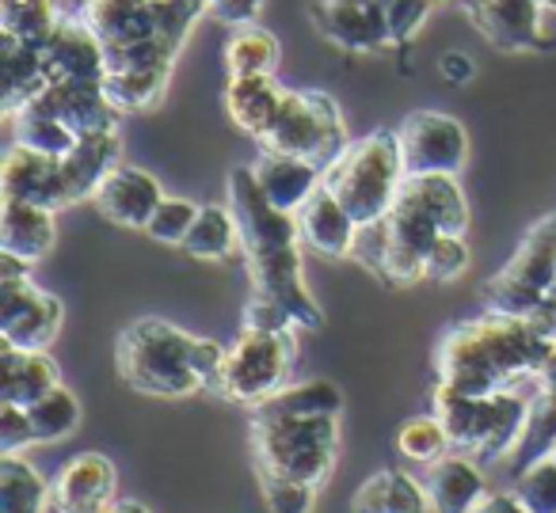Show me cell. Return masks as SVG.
Returning a JSON list of instances; mask_svg holds the SVG:
<instances>
[{
  "label": "cell",
  "instance_id": "7c38bea8",
  "mask_svg": "<svg viewBox=\"0 0 556 513\" xmlns=\"http://www.w3.org/2000/svg\"><path fill=\"white\" fill-rule=\"evenodd\" d=\"M454 4L469 12L477 31L507 54L548 47L545 0H454Z\"/></svg>",
  "mask_w": 556,
  "mask_h": 513
},
{
  "label": "cell",
  "instance_id": "d6a6232c",
  "mask_svg": "<svg viewBox=\"0 0 556 513\" xmlns=\"http://www.w3.org/2000/svg\"><path fill=\"white\" fill-rule=\"evenodd\" d=\"M255 407L278 414H340L343 392L332 381H325V376H313V381H290L287 388H278L275 396Z\"/></svg>",
  "mask_w": 556,
  "mask_h": 513
},
{
  "label": "cell",
  "instance_id": "74e56055",
  "mask_svg": "<svg viewBox=\"0 0 556 513\" xmlns=\"http://www.w3.org/2000/svg\"><path fill=\"white\" fill-rule=\"evenodd\" d=\"M515 495L530 513H556V457L553 452L522 464V472H518V479H515Z\"/></svg>",
  "mask_w": 556,
  "mask_h": 513
},
{
  "label": "cell",
  "instance_id": "d4e9b609",
  "mask_svg": "<svg viewBox=\"0 0 556 513\" xmlns=\"http://www.w3.org/2000/svg\"><path fill=\"white\" fill-rule=\"evenodd\" d=\"M351 513H434L424 479L408 472H378L355 490Z\"/></svg>",
  "mask_w": 556,
  "mask_h": 513
},
{
  "label": "cell",
  "instance_id": "e0dca14e",
  "mask_svg": "<svg viewBox=\"0 0 556 513\" xmlns=\"http://www.w3.org/2000/svg\"><path fill=\"white\" fill-rule=\"evenodd\" d=\"M118 472L103 452H77L50 483L54 490V513H108L115 502Z\"/></svg>",
  "mask_w": 556,
  "mask_h": 513
},
{
  "label": "cell",
  "instance_id": "f6af8a7d",
  "mask_svg": "<svg viewBox=\"0 0 556 513\" xmlns=\"http://www.w3.org/2000/svg\"><path fill=\"white\" fill-rule=\"evenodd\" d=\"M263 4L267 0H210V16L237 31V27H252L260 20Z\"/></svg>",
  "mask_w": 556,
  "mask_h": 513
},
{
  "label": "cell",
  "instance_id": "5b68a950",
  "mask_svg": "<svg viewBox=\"0 0 556 513\" xmlns=\"http://www.w3.org/2000/svg\"><path fill=\"white\" fill-rule=\"evenodd\" d=\"M408 179L396 130H374L351 141V149L325 171V187L348 206L358 225H374L393 209Z\"/></svg>",
  "mask_w": 556,
  "mask_h": 513
},
{
  "label": "cell",
  "instance_id": "f5cc1de1",
  "mask_svg": "<svg viewBox=\"0 0 556 513\" xmlns=\"http://www.w3.org/2000/svg\"><path fill=\"white\" fill-rule=\"evenodd\" d=\"M545 9H548V12H556V0H545Z\"/></svg>",
  "mask_w": 556,
  "mask_h": 513
},
{
  "label": "cell",
  "instance_id": "7402d4cb",
  "mask_svg": "<svg viewBox=\"0 0 556 513\" xmlns=\"http://www.w3.org/2000/svg\"><path fill=\"white\" fill-rule=\"evenodd\" d=\"M252 171L270 206L287 209V214H298V209L325 187V168H317L313 161H302V156L260 153Z\"/></svg>",
  "mask_w": 556,
  "mask_h": 513
},
{
  "label": "cell",
  "instance_id": "9c48e42d",
  "mask_svg": "<svg viewBox=\"0 0 556 513\" xmlns=\"http://www.w3.org/2000/svg\"><path fill=\"white\" fill-rule=\"evenodd\" d=\"M553 278H556V214H548L526 232L518 252L507 259V267L495 270L480 293H484L488 312L533 316L541 308V300L548 297Z\"/></svg>",
  "mask_w": 556,
  "mask_h": 513
},
{
  "label": "cell",
  "instance_id": "816d5d0a",
  "mask_svg": "<svg viewBox=\"0 0 556 513\" xmlns=\"http://www.w3.org/2000/svg\"><path fill=\"white\" fill-rule=\"evenodd\" d=\"M548 297H553V300H556V278H553V285H548Z\"/></svg>",
  "mask_w": 556,
  "mask_h": 513
},
{
  "label": "cell",
  "instance_id": "db71d44e",
  "mask_svg": "<svg viewBox=\"0 0 556 513\" xmlns=\"http://www.w3.org/2000/svg\"><path fill=\"white\" fill-rule=\"evenodd\" d=\"M553 457H556V445H553Z\"/></svg>",
  "mask_w": 556,
  "mask_h": 513
},
{
  "label": "cell",
  "instance_id": "681fc988",
  "mask_svg": "<svg viewBox=\"0 0 556 513\" xmlns=\"http://www.w3.org/2000/svg\"><path fill=\"white\" fill-rule=\"evenodd\" d=\"M108 513H149L141 502H134V498H115V502L108 505Z\"/></svg>",
  "mask_w": 556,
  "mask_h": 513
},
{
  "label": "cell",
  "instance_id": "ab89813d",
  "mask_svg": "<svg viewBox=\"0 0 556 513\" xmlns=\"http://www.w3.org/2000/svg\"><path fill=\"white\" fill-rule=\"evenodd\" d=\"M263 490V502H267V513H313L317 505V490L309 483L298 479H278V475H255Z\"/></svg>",
  "mask_w": 556,
  "mask_h": 513
},
{
  "label": "cell",
  "instance_id": "52a82bcc",
  "mask_svg": "<svg viewBox=\"0 0 556 513\" xmlns=\"http://www.w3.org/2000/svg\"><path fill=\"white\" fill-rule=\"evenodd\" d=\"M210 16V0H85L80 20L103 39V47H130L146 39H168L184 50L191 27Z\"/></svg>",
  "mask_w": 556,
  "mask_h": 513
},
{
  "label": "cell",
  "instance_id": "4316f807",
  "mask_svg": "<svg viewBox=\"0 0 556 513\" xmlns=\"http://www.w3.org/2000/svg\"><path fill=\"white\" fill-rule=\"evenodd\" d=\"M0 50H4V115L9 123L50 85L47 80V65H42V50L35 42L12 39L4 35L0 39Z\"/></svg>",
  "mask_w": 556,
  "mask_h": 513
},
{
  "label": "cell",
  "instance_id": "bcb514c9",
  "mask_svg": "<svg viewBox=\"0 0 556 513\" xmlns=\"http://www.w3.org/2000/svg\"><path fill=\"white\" fill-rule=\"evenodd\" d=\"M439 73H442V80H450V85H469L477 65H472L469 54H462V50H450V54L439 57Z\"/></svg>",
  "mask_w": 556,
  "mask_h": 513
},
{
  "label": "cell",
  "instance_id": "8992f818",
  "mask_svg": "<svg viewBox=\"0 0 556 513\" xmlns=\"http://www.w3.org/2000/svg\"><path fill=\"white\" fill-rule=\"evenodd\" d=\"M255 145H260V153L302 156V161H313L317 168L328 171L351 149V133L332 95L287 92L275 123L267 126V133Z\"/></svg>",
  "mask_w": 556,
  "mask_h": 513
},
{
  "label": "cell",
  "instance_id": "9a60e30c",
  "mask_svg": "<svg viewBox=\"0 0 556 513\" xmlns=\"http://www.w3.org/2000/svg\"><path fill=\"white\" fill-rule=\"evenodd\" d=\"M313 16L320 35L348 54H381L393 47L381 0H320Z\"/></svg>",
  "mask_w": 556,
  "mask_h": 513
},
{
  "label": "cell",
  "instance_id": "8fae6325",
  "mask_svg": "<svg viewBox=\"0 0 556 513\" xmlns=\"http://www.w3.org/2000/svg\"><path fill=\"white\" fill-rule=\"evenodd\" d=\"M62 300L39 290L31 274L0 278V338L20 350H47L62 331Z\"/></svg>",
  "mask_w": 556,
  "mask_h": 513
},
{
  "label": "cell",
  "instance_id": "ac0fdd59",
  "mask_svg": "<svg viewBox=\"0 0 556 513\" xmlns=\"http://www.w3.org/2000/svg\"><path fill=\"white\" fill-rule=\"evenodd\" d=\"M0 191H4V202H35V206H47L58 214V209H65L62 161L12 141L4 153V168H0Z\"/></svg>",
  "mask_w": 556,
  "mask_h": 513
},
{
  "label": "cell",
  "instance_id": "7a4b0ae2",
  "mask_svg": "<svg viewBox=\"0 0 556 513\" xmlns=\"http://www.w3.org/2000/svg\"><path fill=\"white\" fill-rule=\"evenodd\" d=\"M199 335H187L184 328L168 320H134L115 343L118 376L141 396L184 399L194 392H206L199 369Z\"/></svg>",
  "mask_w": 556,
  "mask_h": 513
},
{
  "label": "cell",
  "instance_id": "f546056e",
  "mask_svg": "<svg viewBox=\"0 0 556 513\" xmlns=\"http://www.w3.org/2000/svg\"><path fill=\"white\" fill-rule=\"evenodd\" d=\"M168 80L172 69H111L103 92L123 115H141V111L161 107L168 95Z\"/></svg>",
  "mask_w": 556,
  "mask_h": 513
},
{
  "label": "cell",
  "instance_id": "f907efd6",
  "mask_svg": "<svg viewBox=\"0 0 556 513\" xmlns=\"http://www.w3.org/2000/svg\"><path fill=\"white\" fill-rule=\"evenodd\" d=\"M538 381H556V346H553V354H548V361H545V369H541Z\"/></svg>",
  "mask_w": 556,
  "mask_h": 513
},
{
  "label": "cell",
  "instance_id": "7dc6e473",
  "mask_svg": "<svg viewBox=\"0 0 556 513\" xmlns=\"http://www.w3.org/2000/svg\"><path fill=\"white\" fill-rule=\"evenodd\" d=\"M472 513H530V510L518 502L515 490H488V495L472 505Z\"/></svg>",
  "mask_w": 556,
  "mask_h": 513
},
{
  "label": "cell",
  "instance_id": "b9f144b4",
  "mask_svg": "<svg viewBox=\"0 0 556 513\" xmlns=\"http://www.w3.org/2000/svg\"><path fill=\"white\" fill-rule=\"evenodd\" d=\"M434 0H386V24L393 47H404L419 35V27L431 16Z\"/></svg>",
  "mask_w": 556,
  "mask_h": 513
},
{
  "label": "cell",
  "instance_id": "836d02e7",
  "mask_svg": "<svg viewBox=\"0 0 556 513\" xmlns=\"http://www.w3.org/2000/svg\"><path fill=\"white\" fill-rule=\"evenodd\" d=\"M27 419H31V429H35V445L65 441V437L77 434V426H80V399L73 396L65 384H58L54 392H47V396L27 407Z\"/></svg>",
  "mask_w": 556,
  "mask_h": 513
},
{
  "label": "cell",
  "instance_id": "ee69618b",
  "mask_svg": "<svg viewBox=\"0 0 556 513\" xmlns=\"http://www.w3.org/2000/svg\"><path fill=\"white\" fill-rule=\"evenodd\" d=\"M35 445V429L27 419V407L20 403H0V457L4 452H20Z\"/></svg>",
  "mask_w": 556,
  "mask_h": 513
},
{
  "label": "cell",
  "instance_id": "4dcf8cb0",
  "mask_svg": "<svg viewBox=\"0 0 556 513\" xmlns=\"http://www.w3.org/2000/svg\"><path fill=\"white\" fill-rule=\"evenodd\" d=\"M278 39L263 27H237L225 42V65L229 77H275L278 69Z\"/></svg>",
  "mask_w": 556,
  "mask_h": 513
},
{
  "label": "cell",
  "instance_id": "4fadbf2b",
  "mask_svg": "<svg viewBox=\"0 0 556 513\" xmlns=\"http://www.w3.org/2000/svg\"><path fill=\"white\" fill-rule=\"evenodd\" d=\"M47 80L65 85H103L108 80V47L80 16H62L54 31L39 42Z\"/></svg>",
  "mask_w": 556,
  "mask_h": 513
},
{
  "label": "cell",
  "instance_id": "f1b7e54d",
  "mask_svg": "<svg viewBox=\"0 0 556 513\" xmlns=\"http://www.w3.org/2000/svg\"><path fill=\"white\" fill-rule=\"evenodd\" d=\"M54 510V490L39 467L20 460V452L0 457V513H47Z\"/></svg>",
  "mask_w": 556,
  "mask_h": 513
},
{
  "label": "cell",
  "instance_id": "6da1fadb",
  "mask_svg": "<svg viewBox=\"0 0 556 513\" xmlns=\"http://www.w3.org/2000/svg\"><path fill=\"white\" fill-rule=\"evenodd\" d=\"M553 343L538 331L530 316L484 312L450 328L434 354V373L442 388L465 396L510 392L522 381H538Z\"/></svg>",
  "mask_w": 556,
  "mask_h": 513
},
{
  "label": "cell",
  "instance_id": "60d3db41",
  "mask_svg": "<svg viewBox=\"0 0 556 513\" xmlns=\"http://www.w3.org/2000/svg\"><path fill=\"white\" fill-rule=\"evenodd\" d=\"M469 244H465V236H454V232H446V236L434 240V247L427 252V278L431 282H457V278L469 270Z\"/></svg>",
  "mask_w": 556,
  "mask_h": 513
},
{
  "label": "cell",
  "instance_id": "277c9868",
  "mask_svg": "<svg viewBox=\"0 0 556 513\" xmlns=\"http://www.w3.org/2000/svg\"><path fill=\"white\" fill-rule=\"evenodd\" d=\"M431 403L446 426L450 445L457 452H469L480 464H500V460L515 457L526 434V419H530V396H522L518 388L465 396V392L434 384Z\"/></svg>",
  "mask_w": 556,
  "mask_h": 513
},
{
  "label": "cell",
  "instance_id": "ba28073f",
  "mask_svg": "<svg viewBox=\"0 0 556 513\" xmlns=\"http://www.w3.org/2000/svg\"><path fill=\"white\" fill-rule=\"evenodd\" d=\"M298 361V328L290 331H248L229 346L225 373L217 384V396L229 403L255 407L270 399L278 388H287Z\"/></svg>",
  "mask_w": 556,
  "mask_h": 513
},
{
  "label": "cell",
  "instance_id": "83f0119b",
  "mask_svg": "<svg viewBox=\"0 0 556 513\" xmlns=\"http://www.w3.org/2000/svg\"><path fill=\"white\" fill-rule=\"evenodd\" d=\"M184 252L199 262H225L240 252V225L232 217L229 202L225 206L210 202V206L199 209V217H194L191 232L184 240Z\"/></svg>",
  "mask_w": 556,
  "mask_h": 513
},
{
  "label": "cell",
  "instance_id": "3957f363",
  "mask_svg": "<svg viewBox=\"0 0 556 513\" xmlns=\"http://www.w3.org/2000/svg\"><path fill=\"white\" fill-rule=\"evenodd\" d=\"M340 457V414H278L252 407L255 475L320 487Z\"/></svg>",
  "mask_w": 556,
  "mask_h": 513
},
{
  "label": "cell",
  "instance_id": "f35d334b",
  "mask_svg": "<svg viewBox=\"0 0 556 513\" xmlns=\"http://www.w3.org/2000/svg\"><path fill=\"white\" fill-rule=\"evenodd\" d=\"M199 202L191 198H168L164 194V202L156 206L153 221L146 225V236H153L156 244H172V247H184L187 232H191L194 217H199Z\"/></svg>",
  "mask_w": 556,
  "mask_h": 513
},
{
  "label": "cell",
  "instance_id": "484cf974",
  "mask_svg": "<svg viewBox=\"0 0 556 513\" xmlns=\"http://www.w3.org/2000/svg\"><path fill=\"white\" fill-rule=\"evenodd\" d=\"M282 100H287V92L275 85V77H229V88H225V111L255 141L275 123Z\"/></svg>",
  "mask_w": 556,
  "mask_h": 513
},
{
  "label": "cell",
  "instance_id": "1f68e13d",
  "mask_svg": "<svg viewBox=\"0 0 556 513\" xmlns=\"http://www.w3.org/2000/svg\"><path fill=\"white\" fill-rule=\"evenodd\" d=\"M556 445V381H533L530 392V419H526V434L515 449L518 464L553 452Z\"/></svg>",
  "mask_w": 556,
  "mask_h": 513
},
{
  "label": "cell",
  "instance_id": "603a6c76",
  "mask_svg": "<svg viewBox=\"0 0 556 513\" xmlns=\"http://www.w3.org/2000/svg\"><path fill=\"white\" fill-rule=\"evenodd\" d=\"M58 384H62V369L47 350L4 346V354H0V403L31 407Z\"/></svg>",
  "mask_w": 556,
  "mask_h": 513
},
{
  "label": "cell",
  "instance_id": "7bdbcfd3",
  "mask_svg": "<svg viewBox=\"0 0 556 513\" xmlns=\"http://www.w3.org/2000/svg\"><path fill=\"white\" fill-rule=\"evenodd\" d=\"M240 323H244L248 331H290V328H298L294 316H290L287 308L270 297H260V293H252V300H248L244 312H240Z\"/></svg>",
  "mask_w": 556,
  "mask_h": 513
},
{
  "label": "cell",
  "instance_id": "ffe728a7",
  "mask_svg": "<svg viewBox=\"0 0 556 513\" xmlns=\"http://www.w3.org/2000/svg\"><path fill=\"white\" fill-rule=\"evenodd\" d=\"M298 229L302 244L320 259H351V247L358 236V221L348 214L340 198L328 187H320L302 209H298Z\"/></svg>",
  "mask_w": 556,
  "mask_h": 513
},
{
  "label": "cell",
  "instance_id": "cb8c5ba5",
  "mask_svg": "<svg viewBox=\"0 0 556 513\" xmlns=\"http://www.w3.org/2000/svg\"><path fill=\"white\" fill-rule=\"evenodd\" d=\"M54 217V209L35 206V202H4V214H0V252L20 255L27 262L47 259L58 240Z\"/></svg>",
  "mask_w": 556,
  "mask_h": 513
},
{
  "label": "cell",
  "instance_id": "c3c4849f",
  "mask_svg": "<svg viewBox=\"0 0 556 513\" xmlns=\"http://www.w3.org/2000/svg\"><path fill=\"white\" fill-rule=\"evenodd\" d=\"M530 320L538 323V331H541V335H545L548 343L556 346V300H553V297H545V300H541V308L530 316Z\"/></svg>",
  "mask_w": 556,
  "mask_h": 513
},
{
  "label": "cell",
  "instance_id": "d590c367",
  "mask_svg": "<svg viewBox=\"0 0 556 513\" xmlns=\"http://www.w3.org/2000/svg\"><path fill=\"white\" fill-rule=\"evenodd\" d=\"M454 449L450 445V434L446 426H442L439 414H416V419H408L401 429H396V452L408 460H416V464H434L439 457H446V452Z\"/></svg>",
  "mask_w": 556,
  "mask_h": 513
},
{
  "label": "cell",
  "instance_id": "5bb4252c",
  "mask_svg": "<svg viewBox=\"0 0 556 513\" xmlns=\"http://www.w3.org/2000/svg\"><path fill=\"white\" fill-rule=\"evenodd\" d=\"M24 111H35V115H47L65 123L73 133H115L123 130V111L108 100L103 85H65V80H54L47 85Z\"/></svg>",
  "mask_w": 556,
  "mask_h": 513
},
{
  "label": "cell",
  "instance_id": "30bf717a",
  "mask_svg": "<svg viewBox=\"0 0 556 513\" xmlns=\"http://www.w3.org/2000/svg\"><path fill=\"white\" fill-rule=\"evenodd\" d=\"M408 176H457L469 164V133L457 118L416 111L396 126Z\"/></svg>",
  "mask_w": 556,
  "mask_h": 513
},
{
  "label": "cell",
  "instance_id": "d6986e66",
  "mask_svg": "<svg viewBox=\"0 0 556 513\" xmlns=\"http://www.w3.org/2000/svg\"><path fill=\"white\" fill-rule=\"evenodd\" d=\"M123 164V130L85 133L70 156H62V202L65 209L77 202H92L96 187Z\"/></svg>",
  "mask_w": 556,
  "mask_h": 513
},
{
  "label": "cell",
  "instance_id": "44dd1931",
  "mask_svg": "<svg viewBox=\"0 0 556 513\" xmlns=\"http://www.w3.org/2000/svg\"><path fill=\"white\" fill-rule=\"evenodd\" d=\"M424 487L431 495L434 513H472V505L488 495L484 464L472 460L469 452H446L434 464H427Z\"/></svg>",
  "mask_w": 556,
  "mask_h": 513
},
{
  "label": "cell",
  "instance_id": "2e32d148",
  "mask_svg": "<svg viewBox=\"0 0 556 513\" xmlns=\"http://www.w3.org/2000/svg\"><path fill=\"white\" fill-rule=\"evenodd\" d=\"M164 202V187L156 183L149 171L134 168V164H118L111 168V176L96 187L92 206L108 217L118 229H141L153 221L156 206Z\"/></svg>",
  "mask_w": 556,
  "mask_h": 513
},
{
  "label": "cell",
  "instance_id": "e575fe53",
  "mask_svg": "<svg viewBox=\"0 0 556 513\" xmlns=\"http://www.w3.org/2000/svg\"><path fill=\"white\" fill-rule=\"evenodd\" d=\"M62 20L58 0H0V31L39 47Z\"/></svg>",
  "mask_w": 556,
  "mask_h": 513
},
{
  "label": "cell",
  "instance_id": "8d00e7d4",
  "mask_svg": "<svg viewBox=\"0 0 556 513\" xmlns=\"http://www.w3.org/2000/svg\"><path fill=\"white\" fill-rule=\"evenodd\" d=\"M12 126H16V141H20V145L35 149V153L54 156V161L70 156L73 149H77V141H80V133H73L65 123H58V118H47V115H35V111H20V115L12 118Z\"/></svg>",
  "mask_w": 556,
  "mask_h": 513
}]
</instances>
